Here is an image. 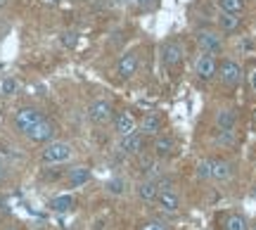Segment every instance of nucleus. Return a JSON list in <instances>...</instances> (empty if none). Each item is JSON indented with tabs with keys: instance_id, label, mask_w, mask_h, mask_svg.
<instances>
[{
	"instance_id": "obj_1",
	"label": "nucleus",
	"mask_w": 256,
	"mask_h": 230,
	"mask_svg": "<svg viewBox=\"0 0 256 230\" xmlns=\"http://www.w3.org/2000/svg\"><path fill=\"white\" fill-rule=\"evenodd\" d=\"M72 156V145L69 142H48L46 150H43V154H40V159L46 162V164H62V162H66Z\"/></svg>"
},
{
	"instance_id": "obj_24",
	"label": "nucleus",
	"mask_w": 256,
	"mask_h": 230,
	"mask_svg": "<svg viewBox=\"0 0 256 230\" xmlns=\"http://www.w3.org/2000/svg\"><path fill=\"white\" fill-rule=\"evenodd\" d=\"M197 178H200V180H209L211 178V162L209 159H202L200 164H197Z\"/></svg>"
},
{
	"instance_id": "obj_3",
	"label": "nucleus",
	"mask_w": 256,
	"mask_h": 230,
	"mask_svg": "<svg viewBox=\"0 0 256 230\" xmlns=\"http://www.w3.org/2000/svg\"><path fill=\"white\" fill-rule=\"evenodd\" d=\"M194 74L200 76L202 81H211L214 76L218 74V64H216L214 55L204 52V55L197 57V62H194Z\"/></svg>"
},
{
	"instance_id": "obj_29",
	"label": "nucleus",
	"mask_w": 256,
	"mask_h": 230,
	"mask_svg": "<svg viewBox=\"0 0 256 230\" xmlns=\"http://www.w3.org/2000/svg\"><path fill=\"white\" fill-rule=\"evenodd\" d=\"M138 5H140V8H152V5H154L156 0H136Z\"/></svg>"
},
{
	"instance_id": "obj_5",
	"label": "nucleus",
	"mask_w": 256,
	"mask_h": 230,
	"mask_svg": "<svg viewBox=\"0 0 256 230\" xmlns=\"http://www.w3.org/2000/svg\"><path fill=\"white\" fill-rule=\"evenodd\" d=\"M220 81L230 86V88L242 81V69H240L238 62H232V60H223L220 62Z\"/></svg>"
},
{
	"instance_id": "obj_30",
	"label": "nucleus",
	"mask_w": 256,
	"mask_h": 230,
	"mask_svg": "<svg viewBox=\"0 0 256 230\" xmlns=\"http://www.w3.org/2000/svg\"><path fill=\"white\" fill-rule=\"evenodd\" d=\"M249 86H252V90L256 92V69L252 72V74H249Z\"/></svg>"
},
{
	"instance_id": "obj_8",
	"label": "nucleus",
	"mask_w": 256,
	"mask_h": 230,
	"mask_svg": "<svg viewBox=\"0 0 256 230\" xmlns=\"http://www.w3.org/2000/svg\"><path fill=\"white\" fill-rule=\"evenodd\" d=\"M114 130L119 133V138H126V136H133L138 130V124L133 119V114H128V112H119L116 116H114Z\"/></svg>"
},
{
	"instance_id": "obj_34",
	"label": "nucleus",
	"mask_w": 256,
	"mask_h": 230,
	"mask_svg": "<svg viewBox=\"0 0 256 230\" xmlns=\"http://www.w3.org/2000/svg\"><path fill=\"white\" fill-rule=\"evenodd\" d=\"M2 2H5V0H0V5H2Z\"/></svg>"
},
{
	"instance_id": "obj_27",
	"label": "nucleus",
	"mask_w": 256,
	"mask_h": 230,
	"mask_svg": "<svg viewBox=\"0 0 256 230\" xmlns=\"http://www.w3.org/2000/svg\"><path fill=\"white\" fill-rule=\"evenodd\" d=\"M218 140L223 142V145H230V142H232V130H223V128H220Z\"/></svg>"
},
{
	"instance_id": "obj_16",
	"label": "nucleus",
	"mask_w": 256,
	"mask_h": 230,
	"mask_svg": "<svg viewBox=\"0 0 256 230\" xmlns=\"http://www.w3.org/2000/svg\"><path fill=\"white\" fill-rule=\"evenodd\" d=\"M72 206H74V197L72 194H60V197H52L50 200V209L57 214H66V212H72Z\"/></svg>"
},
{
	"instance_id": "obj_6",
	"label": "nucleus",
	"mask_w": 256,
	"mask_h": 230,
	"mask_svg": "<svg viewBox=\"0 0 256 230\" xmlns=\"http://www.w3.org/2000/svg\"><path fill=\"white\" fill-rule=\"evenodd\" d=\"M197 43L204 52H209V55H216L223 50V40H220L218 34H214V31H200L197 34Z\"/></svg>"
},
{
	"instance_id": "obj_15",
	"label": "nucleus",
	"mask_w": 256,
	"mask_h": 230,
	"mask_svg": "<svg viewBox=\"0 0 256 230\" xmlns=\"http://www.w3.org/2000/svg\"><path fill=\"white\" fill-rule=\"evenodd\" d=\"M156 194H159V188H156V180H142L138 185V197L142 202H154Z\"/></svg>"
},
{
	"instance_id": "obj_19",
	"label": "nucleus",
	"mask_w": 256,
	"mask_h": 230,
	"mask_svg": "<svg viewBox=\"0 0 256 230\" xmlns=\"http://www.w3.org/2000/svg\"><path fill=\"white\" fill-rule=\"evenodd\" d=\"M232 168H230L228 162H211V178L216 180H228Z\"/></svg>"
},
{
	"instance_id": "obj_35",
	"label": "nucleus",
	"mask_w": 256,
	"mask_h": 230,
	"mask_svg": "<svg viewBox=\"0 0 256 230\" xmlns=\"http://www.w3.org/2000/svg\"><path fill=\"white\" fill-rule=\"evenodd\" d=\"M252 230H256V226H254V228H252Z\"/></svg>"
},
{
	"instance_id": "obj_4",
	"label": "nucleus",
	"mask_w": 256,
	"mask_h": 230,
	"mask_svg": "<svg viewBox=\"0 0 256 230\" xmlns=\"http://www.w3.org/2000/svg\"><path fill=\"white\" fill-rule=\"evenodd\" d=\"M26 138L31 140V142H40V145H43V142H50V140L55 138V126L46 119L38 121L34 128L26 130Z\"/></svg>"
},
{
	"instance_id": "obj_26",
	"label": "nucleus",
	"mask_w": 256,
	"mask_h": 230,
	"mask_svg": "<svg viewBox=\"0 0 256 230\" xmlns=\"http://www.w3.org/2000/svg\"><path fill=\"white\" fill-rule=\"evenodd\" d=\"M62 43L66 48H74L76 46V34H72V31H69V34H62Z\"/></svg>"
},
{
	"instance_id": "obj_9",
	"label": "nucleus",
	"mask_w": 256,
	"mask_h": 230,
	"mask_svg": "<svg viewBox=\"0 0 256 230\" xmlns=\"http://www.w3.org/2000/svg\"><path fill=\"white\" fill-rule=\"evenodd\" d=\"M119 150L124 152V154H140V152L145 150V136L136 130L133 136H126V138H121Z\"/></svg>"
},
{
	"instance_id": "obj_22",
	"label": "nucleus",
	"mask_w": 256,
	"mask_h": 230,
	"mask_svg": "<svg viewBox=\"0 0 256 230\" xmlns=\"http://www.w3.org/2000/svg\"><path fill=\"white\" fill-rule=\"evenodd\" d=\"M220 10L223 12H230V14H240L242 8H244V0H218Z\"/></svg>"
},
{
	"instance_id": "obj_11",
	"label": "nucleus",
	"mask_w": 256,
	"mask_h": 230,
	"mask_svg": "<svg viewBox=\"0 0 256 230\" xmlns=\"http://www.w3.org/2000/svg\"><path fill=\"white\" fill-rule=\"evenodd\" d=\"M138 72V55L136 52H126V55L119 60V64H116V74L121 78H130V76Z\"/></svg>"
},
{
	"instance_id": "obj_28",
	"label": "nucleus",
	"mask_w": 256,
	"mask_h": 230,
	"mask_svg": "<svg viewBox=\"0 0 256 230\" xmlns=\"http://www.w3.org/2000/svg\"><path fill=\"white\" fill-rule=\"evenodd\" d=\"M142 230H166V226H162V223H145V226H142Z\"/></svg>"
},
{
	"instance_id": "obj_12",
	"label": "nucleus",
	"mask_w": 256,
	"mask_h": 230,
	"mask_svg": "<svg viewBox=\"0 0 256 230\" xmlns=\"http://www.w3.org/2000/svg\"><path fill=\"white\" fill-rule=\"evenodd\" d=\"M156 202H159V206H162L164 212L176 214L180 209V197H178L174 190H162V192L156 194Z\"/></svg>"
},
{
	"instance_id": "obj_2",
	"label": "nucleus",
	"mask_w": 256,
	"mask_h": 230,
	"mask_svg": "<svg viewBox=\"0 0 256 230\" xmlns=\"http://www.w3.org/2000/svg\"><path fill=\"white\" fill-rule=\"evenodd\" d=\"M38 121H43V114H40L36 107H22V110L14 114V126H17V130H22V133L31 130Z\"/></svg>"
},
{
	"instance_id": "obj_33",
	"label": "nucleus",
	"mask_w": 256,
	"mask_h": 230,
	"mask_svg": "<svg viewBox=\"0 0 256 230\" xmlns=\"http://www.w3.org/2000/svg\"><path fill=\"white\" fill-rule=\"evenodd\" d=\"M8 230H19V228H8Z\"/></svg>"
},
{
	"instance_id": "obj_23",
	"label": "nucleus",
	"mask_w": 256,
	"mask_h": 230,
	"mask_svg": "<svg viewBox=\"0 0 256 230\" xmlns=\"http://www.w3.org/2000/svg\"><path fill=\"white\" fill-rule=\"evenodd\" d=\"M104 188H107L110 194H124L126 192V180H124V178H110Z\"/></svg>"
},
{
	"instance_id": "obj_17",
	"label": "nucleus",
	"mask_w": 256,
	"mask_h": 230,
	"mask_svg": "<svg viewBox=\"0 0 256 230\" xmlns=\"http://www.w3.org/2000/svg\"><path fill=\"white\" fill-rule=\"evenodd\" d=\"M176 148V142L174 138H168V136H156L154 140V154L156 156H166V154H171Z\"/></svg>"
},
{
	"instance_id": "obj_18",
	"label": "nucleus",
	"mask_w": 256,
	"mask_h": 230,
	"mask_svg": "<svg viewBox=\"0 0 256 230\" xmlns=\"http://www.w3.org/2000/svg\"><path fill=\"white\" fill-rule=\"evenodd\" d=\"M235 112L232 110H220L218 114H216V124H218V128H223V130H232L235 128Z\"/></svg>"
},
{
	"instance_id": "obj_21",
	"label": "nucleus",
	"mask_w": 256,
	"mask_h": 230,
	"mask_svg": "<svg viewBox=\"0 0 256 230\" xmlns=\"http://www.w3.org/2000/svg\"><path fill=\"white\" fill-rule=\"evenodd\" d=\"M223 226H226V230H249L247 228V221H244L240 214H230Z\"/></svg>"
},
{
	"instance_id": "obj_31",
	"label": "nucleus",
	"mask_w": 256,
	"mask_h": 230,
	"mask_svg": "<svg viewBox=\"0 0 256 230\" xmlns=\"http://www.w3.org/2000/svg\"><path fill=\"white\" fill-rule=\"evenodd\" d=\"M46 5H57V2H62V0H43Z\"/></svg>"
},
{
	"instance_id": "obj_32",
	"label": "nucleus",
	"mask_w": 256,
	"mask_h": 230,
	"mask_svg": "<svg viewBox=\"0 0 256 230\" xmlns=\"http://www.w3.org/2000/svg\"><path fill=\"white\" fill-rule=\"evenodd\" d=\"M254 197H256V185H254Z\"/></svg>"
},
{
	"instance_id": "obj_7",
	"label": "nucleus",
	"mask_w": 256,
	"mask_h": 230,
	"mask_svg": "<svg viewBox=\"0 0 256 230\" xmlns=\"http://www.w3.org/2000/svg\"><path fill=\"white\" fill-rule=\"evenodd\" d=\"M88 119L92 124H107L112 119V104L107 100H95L88 107Z\"/></svg>"
},
{
	"instance_id": "obj_25",
	"label": "nucleus",
	"mask_w": 256,
	"mask_h": 230,
	"mask_svg": "<svg viewBox=\"0 0 256 230\" xmlns=\"http://www.w3.org/2000/svg\"><path fill=\"white\" fill-rule=\"evenodd\" d=\"M0 90L5 92V95H12V92L17 90V81H14V78H5L2 86H0Z\"/></svg>"
},
{
	"instance_id": "obj_36",
	"label": "nucleus",
	"mask_w": 256,
	"mask_h": 230,
	"mask_svg": "<svg viewBox=\"0 0 256 230\" xmlns=\"http://www.w3.org/2000/svg\"><path fill=\"white\" fill-rule=\"evenodd\" d=\"M254 116H256V114H254Z\"/></svg>"
},
{
	"instance_id": "obj_14",
	"label": "nucleus",
	"mask_w": 256,
	"mask_h": 230,
	"mask_svg": "<svg viewBox=\"0 0 256 230\" xmlns=\"http://www.w3.org/2000/svg\"><path fill=\"white\" fill-rule=\"evenodd\" d=\"M90 180V171L86 168V166H74V168H69V185L72 188H81V185H86Z\"/></svg>"
},
{
	"instance_id": "obj_10",
	"label": "nucleus",
	"mask_w": 256,
	"mask_h": 230,
	"mask_svg": "<svg viewBox=\"0 0 256 230\" xmlns=\"http://www.w3.org/2000/svg\"><path fill=\"white\" fill-rule=\"evenodd\" d=\"M183 46L180 43H176V40H171V43H166L164 48H162V60H164V64L168 66H176L178 62H183Z\"/></svg>"
},
{
	"instance_id": "obj_13",
	"label": "nucleus",
	"mask_w": 256,
	"mask_h": 230,
	"mask_svg": "<svg viewBox=\"0 0 256 230\" xmlns=\"http://www.w3.org/2000/svg\"><path fill=\"white\" fill-rule=\"evenodd\" d=\"M162 130V119L156 114H147L145 119L140 121V133L142 136H159Z\"/></svg>"
},
{
	"instance_id": "obj_20",
	"label": "nucleus",
	"mask_w": 256,
	"mask_h": 230,
	"mask_svg": "<svg viewBox=\"0 0 256 230\" xmlns=\"http://www.w3.org/2000/svg\"><path fill=\"white\" fill-rule=\"evenodd\" d=\"M218 26H220V31H235V28L240 26V17L230 14V12H220Z\"/></svg>"
}]
</instances>
